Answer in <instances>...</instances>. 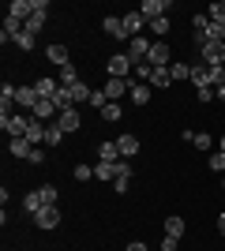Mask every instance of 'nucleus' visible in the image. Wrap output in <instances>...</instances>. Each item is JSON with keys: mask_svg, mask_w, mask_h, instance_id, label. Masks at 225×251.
I'll return each instance as SVG.
<instances>
[{"mask_svg": "<svg viewBox=\"0 0 225 251\" xmlns=\"http://www.w3.org/2000/svg\"><path fill=\"white\" fill-rule=\"evenodd\" d=\"M150 72H154V68H150V64L143 60V64H135V72H131V79H139V83H150Z\"/></svg>", "mask_w": 225, "mask_h": 251, "instance_id": "36", "label": "nucleus"}, {"mask_svg": "<svg viewBox=\"0 0 225 251\" xmlns=\"http://www.w3.org/2000/svg\"><path fill=\"white\" fill-rule=\"evenodd\" d=\"M30 120H34V116H19V113H15V116L8 120V127H4V131H8V139H26V127H30Z\"/></svg>", "mask_w": 225, "mask_h": 251, "instance_id": "12", "label": "nucleus"}, {"mask_svg": "<svg viewBox=\"0 0 225 251\" xmlns=\"http://www.w3.org/2000/svg\"><path fill=\"white\" fill-rule=\"evenodd\" d=\"M38 191H42L45 206H56V188H53V184H42V188H38Z\"/></svg>", "mask_w": 225, "mask_h": 251, "instance_id": "40", "label": "nucleus"}, {"mask_svg": "<svg viewBox=\"0 0 225 251\" xmlns=\"http://www.w3.org/2000/svg\"><path fill=\"white\" fill-rule=\"evenodd\" d=\"M214 94H218V98L225 101V83H218V86H214Z\"/></svg>", "mask_w": 225, "mask_h": 251, "instance_id": "46", "label": "nucleus"}, {"mask_svg": "<svg viewBox=\"0 0 225 251\" xmlns=\"http://www.w3.org/2000/svg\"><path fill=\"white\" fill-rule=\"evenodd\" d=\"M128 98H131V105H147L150 98H154V90H150L147 83H131V90H128Z\"/></svg>", "mask_w": 225, "mask_h": 251, "instance_id": "21", "label": "nucleus"}, {"mask_svg": "<svg viewBox=\"0 0 225 251\" xmlns=\"http://www.w3.org/2000/svg\"><path fill=\"white\" fill-rule=\"evenodd\" d=\"M143 26H147V19L139 15V8L124 15V30H128V38H139V34H143Z\"/></svg>", "mask_w": 225, "mask_h": 251, "instance_id": "18", "label": "nucleus"}, {"mask_svg": "<svg viewBox=\"0 0 225 251\" xmlns=\"http://www.w3.org/2000/svg\"><path fill=\"white\" fill-rule=\"evenodd\" d=\"M53 105L60 109V113H64V109H75V101H72V90H68V86H60V90L53 94Z\"/></svg>", "mask_w": 225, "mask_h": 251, "instance_id": "31", "label": "nucleus"}, {"mask_svg": "<svg viewBox=\"0 0 225 251\" xmlns=\"http://www.w3.org/2000/svg\"><path fill=\"white\" fill-rule=\"evenodd\" d=\"M45 206V199H42V191H26V195H23V210H26V214H38V210Z\"/></svg>", "mask_w": 225, "mask_h": 251, "instance_id": "22", "label": "nucleus"}, {"mask_svg": "<svg viewBox=\"0 0 225 251\" xmlns=\"http://www.w3.org/2000/svg\"><path fill=\"white\" fill-rule=\"evenodd\" d=\"M192 147H195V150H203V154H214V135H210V131H195Z\"/></svg>", "mask_w": 225, "mask_h": 251, "instance_id": "24", "label": "nucleus"}, {"mask_svg": "<svg viewBox=\"0 0 225 251\" xmlns=\"http://www.w3.org/2000/svg\"><path fill=\"white\" fill-rule=\"evenodd\" d=\"M68 90H72V101H90V94H94V86L83 83V79H79L75 86H68Z\"/></svg>", "mask_w": 225, "mask_h": 251, "instance_id": "29", "label": "nucleus"}, {"mask_svg": "<svg viewBox=\"0 0 225 251\" xmlns=\"http://www.w3.org/2000/svg\"><path fill=\"white\" fill-rule=\"evenodd\" d=\"M60 143H64V127L53 120V124H49V131H45V147H60Z\"/></svg>", "mask_w": 225, "mask_h": 251, "instance_id": "32", "label": "nucleus"}, {"mask_svg": "<svg viewBox=\"0 0 225 251\" xmlns=\"http://www.w3.org/2000/svg\"><path fill=\"white\" fill-rule=\"evenodd\" d=\"M218 150H225V131H222V135H218Z\"/></svg>", "mask_w": 225, "mask_h": 251, "instance_id": "47", "label": "nucleus"}, {"mask_svg": "<svg viewBox=\"0 0 225 251\" xmlns=\"http://www.w3.org/2000/svg\"><path fill=\"white\" fill-rule=\"evenodd\" d=\"M147 26H150V38H154V42H165V38H169V30H173V19H169V15H161V19L147 23Z\"/></svg>", "mask_w": 225, "mask_h": 251, "instance_id": "16", "label": "nucleus"}, {"mask_svg": "<svg viewBox=\"0 0 225 251\" xmlns=\"http://www.w3.org/2000/svg\"><path fill=\"white\" fill-rule=\"evenodd\" d=\"M147 64H150V68H169V64H173V49H169V42H154V45H150Z\"/></svg>", "mask_w": 225, "mask_h": 251, "instance_id": "4", "label": "nucleus"}, {"mask_svg": "<svg viewBox=\"0 0 225 251\" xmlns=\"http://www.w3.org/2000/svg\"><path fill=\"white\" fill-rule=\"evenodd\" d=\"M128 180H131V165L128 161H117V180H113V191H128Z\"/></svg>", "mask_w": 225, "mask_h": 251, "instance_id": "19", "label": "nucleus"}, {"mask_svg": "<svg viewBox=\"0 0 225 251\" xmlns=\"http://www.w3.org/2000/svg\"><path fill=\"white\" fill-rule=\"evenodd\" d=\"M180 248V240H176V236H165V240H161V251H176Z\"/></svg>", "mask_w": 225, "mask_h": 251, "instance_id": "43", "label": "nucleus"}, {"mask_svg": "<svg viewBox=\"0 0 225 251\" xmlns=\"http://www.w3.org/2000/svg\"><path fill=\"white\" fill-rule=\"evenodd\" d=\"M56 124L64 127V135H72V131H79V127H83V116H79V109H64V113L56 116Z\"/></svg>", "mask_w": 225, "mask_h": 251, "instance_id": "11", "label": "nucleus"}, {"mask_svg": "<svg viewBox=\"0 0 225 251\" xmlns=\"http://www.w3.org/2000/svg\"><path fill=\"white\" fill-rule=\"evenodd\" d=\"M26 161H30V165H45V161H49V154H45V147H34Z\"/></svg>", "mask_w": 225, "mask_h": 251, "instance_id": "39", "label": "nucleus"}, {"mask_svg": "<svg viewBox=\"0 0 225 251\" xmlns=\"http://www.w3.org/2000/svg\"><path fill=\"white\" fill-rule=\"evenodd\" d=\"M206 15H210V19H225V0H214V4L206 8Z\"/></svg>", "mask_w": 225, "mask_h": 251, "instance_id": "41", "label": "nucleus"}, {"mask_svg": "<svg viewBox=\"0 0 225 251\" xmlns=\"http://www.w3.org/2000/svg\"><path fill=\"white\" fill-rule=\"evenodd\" d=\"M218 232L225 236V214H218Z\"/></svg>", "mask_w": 225, "mask_h": 251, "instance_id": "45", "label": "nucleus"}, {"mask_svg": "<svg viewBox=\"0 0 225 251\" xmlns=\"http://www.w3.org/2000/svg\"><path fill=\"white\" fill-rule=\"evenodd\" d=\"M101 30H105L113 42H131L128 30H124V19H120V15H105V19H101Z\"/></svg>", "mask_w": 225, "mask_h": 251, "instance_id": "5", "label": "nucleus"}, {"mask_svg": "<svg viewBox=\"0 0 225 251\" xmlns=\"http://www.w3.org/2000/svg\"><path fill=\"white\" fill-rule=\"evenodd\" d=\"M101 90H105L109 101H124V98H128V90H131V79H105V86H101Z\"/></svg>", "mask_w": 225, "mask_h": 251, "instance_id": "6", "label": "nucleus"}, {"mask_svg": "<svg viewBox=\"0 0 225 251\" xmlns=\"http://www.w3.org/2000/svg\"><path fill=\"white\" fill-rule=\"evenodd\" d=\"M8 150H11V157H23V161H26L34 147L26 143V139H8Z\"/></svg>", "mask_w": 225, "mask_h": 251, "instance_id": "28", "label": "nucleus"}, {"mask_svg": "<svg viewBox=\"0 0 225 251\" xmlns=\"http://www.w3.org/2000/svg\"><path fill=\"white\" fill-rule=\"evenodd\" d=\"M98 161H124V157H120V150H117V139L98 147Z\"/></svg>", "mask_w": 225, "mask_h": 251, "instance_id": "25", "label": "nucleus"}, {"mask_svg": "<svg viewBox=\"0 0 225 251\" xmlns=\"http://www.w3.org/2000/svg\"><path fill=\"white\" fill-rule=\"evenodd\" d=\"M195 94H199V101H214V86H199Z\"/></svg>", "mask_w": 225, "mask_h": 251, "instance_id": "42", "label": "nucleus"}, {"mask_svg": "<svg viewBox=\"0 0 225 251\" xmlns=\"http://www.w3.org/2000/svg\"><path fill=\"white\" fill-rule=\"evenodd\" d=\"M150 90H169L173 86V75H169V68H154V72H150Z\"/></svg>", "mask_w": 225, "mask_h": 251, "instance_id": "17", "label": "nucleus"}, {"mask_svg": "<svg viewBox=\"0 0 225 251\" xmlns=\"http://www.w3.org/2000/svg\"><path fill=\"white\" fill-rule=\"evenodd\" d=\"M8 15H11V19H19V23H26L34 15V0H11V4H8Z\"/></svg>", "mask_w": 225, "mask_h": 251, "instance_id": "13", "label": "nucleus"}, {"mask_svg": "<svg viewBox=\"0 0 225 251\" xmlns=\"http://www.w3.org/2000/svg\"><path fill=\"white\" fill-rule=\"evenodd\" d=\"M34 225H38V229H45V232L56 229V225H60V210H56V206H42L38 214H34Z\"/></svg>", "mask_w": 225, "mask_h": 251, "instance_id": "8", "label": "nucleus"}, {"mask_svg": "<svg viewBox=\"0 0 225 251\" xmlns=\"http://www.w3.org/2000/svg\"><path fill=\"white\" fill-rule=\"evenodd\" d=\"M15 45H19L23 52H30L34 45H38V34H30V30H26V26H23V34H19V38H15Z\"/></svg>", "mask_w": 225, "mask_h": 251, "instance_id": "34", "label": "nucleus"}, {"mask_svg": "<svg viewBox=\"0 0 225 251\" xmlns=\"http://www.w3.org/2000/svg\"><path fill=\"white\" fill-rule=\"evenodd\" d=\"M98 116H101L105 124H117L120 116H124V105H120V101H109V105H105V109H101V113H98Z\"/></svg>", "mask_w": 225, "mask_h": 251, "instance_id": "27", "label": "nucleus"}, {"mask_svg": "<svg viewBox=\"0 0 225 251\" xmlns=\"http://www.w3.org/2000/svg\"><path fill=\"white\" fill-rule=\"evenodd\" d=\"M124 251H150V248H147V244H143V240H131V244H128V248H124Z\"/></svg>", "mask_w": 225, "mask_h": 251, "instance_id": "44", "label": "nucleus"}, {"mask_svg": "<svg viewBox=\"0 0 225 251\" xmlns=\"http://www.w3.org/2000/svg\"><path fill=\"white\" fill-rule=\"evenodd\" d=\"M45 60H49V64H56V68L72 64V60H68V45H64V42H53L49 49H45Z\"/></svg>", "mask_w": 225, "mask_h": 251, "instance_id": "15", "label": "nucleus"}, {"mask_svg": "<svg viewBox=\"0 0 225 251\" xmlns=\"http://www.w3.org/2000/svg\"><path fill=\"white\" fill-rule=\"evenodd\" d=\"M169 75H173V83H184V79H192V64L173 60V64H169Z\"/></svg>", "mask_w": 225, "mask_h": 251, "instance_id": "23", "label": "nucleus"}, {"mask_svg": "<svg viewBox=\"0 0 225 251\" xmlns=\"http://www.w3.org/2000/svg\"><path fill=\"white\" fill-rule=\"evenodd\" d=\"M150 45H154V38H147V34L131 38V42H128V60H131V64H143V60L150 56Z\"/></svg>", "mask_w": 225, "mask_h": 251, "instance_id": "3", "label": "nucleus"}, {"mask_svg": "<svg viewBox=\"0 0 225 251\" xmlns=\"http://www.w3.org/2000/svg\"><path fill=\"white\" fill-rule=\"evenodd\" d=\"M45 131H49L45 120H30V127H26V143H30V147H45Z\"/></svg>", "mask_w": 225, "mask_h": 251, "instance_id": "14", "label": "nucleus"}, {"mask_svg": "<svg viewBox=\"0 0 225 251\" xmlns=\"http://www.w3.org/2000/svg\"><path fill=\"white\" fill-rule=\"evenodd\" d=\"M56 79H60V86H75V83H79V72H75L72 64H64V68L56 72Z\"/></svg>", "mask_w": 225, "mask_h": 251, "instance_id": "33", "label": "nucleus"}, {"mask_svg": "<svg viewBox=\"0 0 225 251\" xmlns=\"http://www.w3.org/2000/svg\"><path fill=\"white\" fill-rule=\"evenodd\" d=\"M94 176L113 184V180H117V161H98V165H94Z\"/></svg>", "mask_w": 225, "mask_h": 251, "instance_id": "26", "label": "nucleus"}, {"mask_svg": "<svg viewBox=\"0 0 225 251\" xmlns=\"http://www.w3.org/2000/svg\"><path fill=\"white\" fill-rule=\"evenodd\" d=\"M139 147H143L139 135H128V131H124V135L117 139V150H120V157H124V161H131V157L139 154Z\"/></svg>", "mask_w": 225, "mask_h": 251, "instance_id": "10", "label": "nucleus"}, {"mask_svg": "<svg viewBox=\"0 0 225 251\" xmlns=\"http://www.w3.org/2000/svg\"><path fill=\"white\" fill-rule=\"evenodd\" d=\"M105 72H109V79H131L135 64L128 60V52H113V56H109V64H105Z\"/></svg>", "mask_w": 225, "mask_h": 251, "instance_id": "2", "label": "nucleus"}, {"mask_svg": "<svg viewBox=\"0 0 225 251\" xmlns=\"http://www.w3.org/2000/svg\"><path fill=\"white\" fill-rule=\"evenodd\" d=\"M30 86L38 90V98H49V101H53V94L60 90V79H56V75H38V83H30Z\"/></svg>", "mask_w": 225, "mask_h": 251, "instance_id": "9", "label": "nucleus"}, {"mask_svg": "<svg viewBox=\"0 0 225 251\" xmlns=\"http://www.w3.org/2000/svg\"><path fill=\"white\" fill-rule=\"evenodd\" d=\"M199 64H206V68H225V42L199 45Z\"/></svg>", "mask_w": 225, "mask_h": 251, "instance_id": "1", "label": "nucleus"}, {"mask_svg": "<svg viewBox=\"0 0 225 251\" xmlns=\"http://www.w3.org/2000/svg\"><path fill=\"white\" fill-rule=\"evenodd\" d=\"M184 229H188V225H184V218H176V214H173V218H165V236H176V240H180Z\"/></svg>", "mask_w": 225, "mask_h": 251, "instance_id": "30", "label": "nucleus"}, {"mask_svg": "<svg viewBox=\"0 0 225 251\" xmlns=\"http://www.w3.org/2000/svg\"><path fill=\"white\" fill-rule=\"evenodd\" d=\"M72 176L79 180V184H86V180L94 176V165H75V169H72Z\"/></svg>", "mask_w": 225, "mask_h": 251, "instance_id": "37", "label": "nucleus"}, {"mask_svg": "<svg viewBox=\"0 0 225 251\" xmlns=\"http://www.w3.org/2000/svg\"><path fill=\"white\" fill-rule=\"evenodd\" d=\"M15 105H19V109H30V113H34V105H38V90H34V86H19Z\"/></svg>", "mask_w": 225, "mask_h": 251, "instance_id": "20", "label": "nucleus"}, {"mask_svg": "<svg viewBox=\"0 0 225 251\" xmlns=\"http://www.w3.org/2000/svg\"><path fill=\"white\" fill-rule=\"evenodd\" d=\"M206 169L210 173H225V150H214V154L206 157Z\"/></svg>", "mask_w": 225, "mask_h": 251, "instance_id": "35", "label": "nucleus"}, {"mask_svg": "<svg viewBox=\"0 0 225 251\" xmlns=\"http://www.w3.org/2000/svg\"><path fill=\"white\" fill-rule=\"evenodd\" d=\"M90 105H94L98 113H101V109L109 105V98H105V90H101V86H94V94H90Z\"/></svg>", "mask_w": 225, "mask_h": 251, "instance_id": "38", "label": "nucleus"}, {"mask_svg": "<svg viewBox=\"0 0 225 251\" xmlns=\"http://www.w3.org/2000/svg\"><path fill=\"white\" fill-rule=\"evenodd\" d=\"M165 11H169V0H143V4H139V15H143V19H147V23L161 19Z\"/></svg>", "mask_w": 225, "mask_h": 251, "instance_id": "7", "label": "nucleus"}]
</instances>
